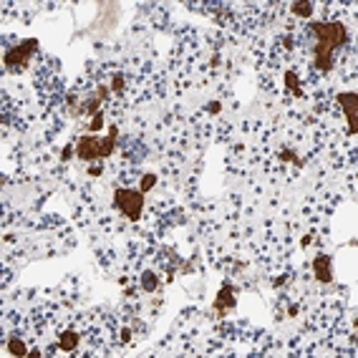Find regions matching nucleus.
Listing matches in <instances>:
<instances>
[{"mask_svg": "<svg viewBox=\"0 0 358 358\" xmlns=\"http://www.w3.org/2000/svg\"><path fill=\"white\" fill-rule=\"evenodd\" d=\"M313 33L318 35V48H315L318 68H321V71H331V66H333L331 53H333L336 46H341L346 41V28L341 23H315Z\"/></svg>", "mask_w": 358, "mask_h": 358, "instance_id": "1", "label": "nucleus"}, {"mask_svg": "<svg viewBox=\"0 0 358 358\" xmlns=\"http://www.w3.org/2000/svg\"><path fill=\"white\" fill-rule=\"evenodd\" d=\"M116 134L119 129L111 126L109 131V139H96V136H84L81 141H78V156L86 159V162H91V159H104V156H111L114 151V144H116Z\"/></svg>", "mask_w": 358, "mask_h": 358, "instance_id": "2", "label": "nucleus"}, {"mask_svg": "<svg viewBox=\"0 0 358 358\" xmlns=\"http://www.w3.org/2000/svg\"><path fill=\"white\" fill-rule=\"evenodd\" d=\"M114 205L121 210L129 220H139V215H141V205H144V200H141V192H131V189H116V194H114Z\"/></svg>", "mask_w": 358, "mask_h": 358, "instance_id": "3", "label": "nucleus"}, {"mask_svg": "<svg viewBox=\"0 0 358 358\" xmlns=\"http://www.w3.org/2000/svg\"><path fill=\"white\" fill-rule=\"evenodd\" d=\"M35 48H38V41H25L23 46H18V48L8 51V56H5V66H8V71H23V68H25V63H28V56H30Z\"/></svg>", "mask_w": 358, "mask_h": 358, "instance_id": "4", "label": "nucleus"}, {"mask_svg": "<svg viewBox=\"0 0 358 358\" xmlns=\"http://www.w3.org/2000/svg\"><path fill=\"white\" fill-rule=\"evenodd\" d=\"M338 99H341V104H343V109H346L348 129H351V134H353V131H356V96H353V94H341Z\"/></svg>", "mask_w": 358, "mask_h": 358, "instance_id": "5", "label": "nucleus"}, {"mask_svg": "<svg viewBox=\"0 0 358 358\" xmlns=\"http://www.w3.org/2000/svg\"><path fill=\"white\" fill-rule=\"evenodd\" d=\"M315 277L321 283H331V260L328 257H318L315 260Z\"/></svg>", "mask_w": 358, "mask_h": 358, "instance_id": "6", "label": "nucleus"}, {"mask_svg": "<svg viewBox=\"0 0 358 358\" xmlns=\"http://www.w3.org/2000/svg\"><path fill=\"white\" fill-rule=\"evenodd\" d=\"M235 305V300H232V288L230 285H225L222 288V293L217 295V308L220 310H225V308H232Z\"/></svg>", "mask_w": 358, "mask_h": 358, "instance_id": "7", "label": "nucleus"}, {"mask_svg": "<svg viewBox=\"0 0 358 358\" xmlns=\"http://www.w3.org/2000/svg\"><path fill=\"white\" fill-rule=\"evenodd\" d=\"M63 351H73L76 346H78V333H73V331H66L63 336H61V343H58Z\"/></svg>", "mask_w": 358, "mask_h": 358, "instance_id": "8", "label": "nucleus"}, {"mask_svg": "<svg viewBox=\"0 0 358 358\" xmlns=\"http://www.w3.org/2000/svg\"><path fill=\"white\" fill-rule=\"evenodd\" d=\"M293 10H295L298 15L310 18V13H313V3H295V5H293Z\"/></svg>", "mask_w": 358, "mask_h": 358, "instance_id": "9", "label": "nucleus"}, {"mask_svg": "<svg viewBox=\"0 0 358 358\" xmlns=\"http://www.w3.org/2000/svg\"><path fill=\"white\" fill-rule=\"evenodd\" d=\"M141 285H144V290H154V288H156V277H154L151 272H144V280H141Z\"/></svg>", "mask_w": 358, "mask_h": 358, "instance_id": "10", "label": "nucleus"}, {"mask_svg": "<svg viewBox=\"0 0 358 358\" xmlns=\"http://www.w3.org/2000/svg\"><path fill=\"white\" fill-rule=\"evenodd\" d=\"M10 353H15V356H25V346H23L20 341H10Z\"/></svg>", "mask_w": 358, "mask_h": 358, "instance_id": "11", "label": "nucleus"}, {"mask_svg": "<svg viewBox=\"0 0 358 358\" xmlns=\"http://www.w3.org/2000/svg\"><path fill=\"white\" fill-rule=\"evenodd\" d=\"M285 78H288V86H290V89H293V91H298V94H300V89H298V78H295V73H293V71H290V73H288V76H285Z\"/></svg>", "mask_w": 358, "mask_h": 358, "instance_id": "12", "label": "nucleus"}, {"mask_svg": "<svg viewBox=\"0 0 358 358\" xmlns=\"http://www.w3.org/2000/svg\"><path fill=\"white\" fill-rule=\"evenodd\" d=\"M154 179H156L154 174H146V177H144V184H141V189H149V187H154Z\"/></svg>", "mask_w": 358, "mask_h": 358, "instance_id": "13", "label": "nucleus"}]
</instances>
